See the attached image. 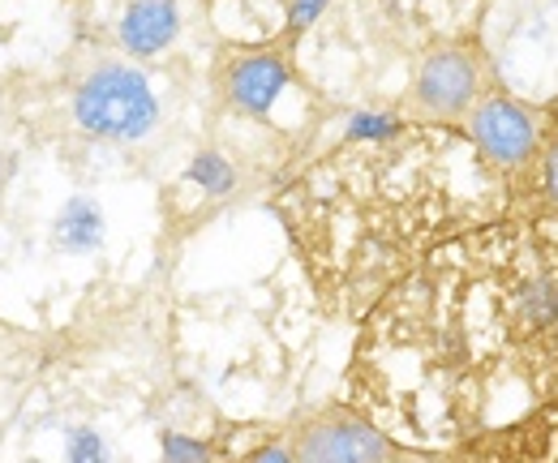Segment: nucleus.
Masks as SVG:
<instances>
[{"mask_svg":"<svg viewBox=\"0 0 558 463\" xmlns=\"http://www.w3.org/2000/svg\"><path fill=\"white\" fill-rule=\"evenodd\" d=\"M442 369L473 416L520 395L558 403V215L486 223L447 254Z\"/></svg>","mask_w":558,"mask_h":463,"instance_id":"obj_1","label":"nucleus"},{"mask_svg":"<svg viewBox=\"0 0 558 463\" xmlns=\"http://www.w3.org/2000/svg\"><path fill=\"white\" fill-rule=\"evenodd\" d=\"M546 117L550 108H537V103H524L498 86H489L482 95V103L464 117V142L473 146L477 163L486 168L489 176L507 190H520L529 185V172L537 163V150H542V133H546Z\"/></svg>","mask_w":558,"mask_h":463,"instance_id":"obj_2","label":"nucleus"},{"mask_svg":"<svg viewBox=\"0 0 558 463\" xmlns=\"http://www.w3.org/2000/svg\"><path fill=\"white\" fill-rule=\"evenodd\" d=\"M73 121L99 142H142L159 125V95L142 69L104 61L73 86Z\"/></svg>","mask_w":558,"mask_h":463,"instance_id":"obj_3","label":"nucleus"},{"mask_svg":"<svg viewBox=\"0 0 558 463\" xmlns=\"http://www.w3.org/2000/svg\"><path fill=\"white\" fill-rule=\"evenodd\" d=\"M486 90L489 69L477 44L442 39L421 57L417 73H413V90H409V108L425 125L451 130V125H464V117L482 103Z\"/></svg>","mask_w":558,"mask_h":463,"instance_id":"obj_4","label":"nucleus"},{"mask_svg":"<svg viewBox=\"0 0 558 463\" xmlns=\"http://www.w3.org/2000/svg\"><path fill=\"white\" fill-rule=\"evenodd\" d=\"M296 463H404V451L361 412L327 407L292 429Z\"/></svg>","mask_w":558,"mask_h":463,"instance_id":"obj_5","label":"nucleus"},{"mask_svg":"<svg viewBox=\"0 0 558 463\" xmlns=\"http://www.w3.org/2000/svg\"><path fill=\"white\" fill-rule=\"evenodd\" d=\"M451 463H558V403L473 434Z\"/></svg>","mask_w":558,"mask_h":463,"instance_id":"obj_6","label":"nucleus"},{"mask_svg":"<svg viewBox=\"0 0 558 463\" xmlns=\"http://www.w3.org/2000/svg\"><path fill=\"white\" fill-rule=\"evenodd\" d=\"M292 86V61L288 52L271 48H241L219 65V95L232 112L250 121H267L276 112L279 95Z\"/></svg>","mask_w":558,"mask_h":463,"instance_id":"obj_7","label":"nucleus"},{"mask_svg":"<svg viewBox=\"0 0 558 463\" xmlns=\"http://www.w3.org/2000/svg\"><path fill=\"white\" fill-rule=\"evenodd\" d=\"M181 35V4L177 0H130L121 22H117V39L130 57H159L163 48H172Z\"/></svg>","mask_w":558,"mask_h":463,"instance_id":"obj_8","label":"nucleus"},{"mask_svg":"<svg viewBox=\"0 0 558 463\" xmlns=\"http://www.w3.org/2000/svg\"><path fill=\"white\" fill-rule=\"evenodd\" d=\"M52 245L61 254H90L104 245V206L95 198H70L52 219Z\"/></svg>","mask_w":558,"mask_h":463,"instance_id":"obj_9","label":"nucleus"},{"mask_svg":"<svg viewBox=\"0 0 558 463\" xmlns=\"http://www.w3.org/2000/svg\"><path fill=\"white\" fill-rule=\"evenodd\" d=\"M524 194H529L537 215H558V103L550 108V117H546L542 150H537V163L529 172Z\"/></svg>","mask_w":558,"mask_h":463,"instance_id":"obj_10","label":"nucleus"},{"mask_svg":"<svg viewBox=\"0 0 558 463\" xmlns=\"http://www.w3.org/2000/svg\"><path fill=\"white\" fill-rule=\"evenodd\" d=\"M185 181L198 185L207 198H228L236 190V168L219 155V150H198L190 163H185Z\"/></svg>","mask_w":558,"mask_h":463,"instance_id":"obj_11","label":"nucleus"},{"mask_svg":"<svg viewBox=\"0 0 558 463\" xmlns=\"http://www.w3.org/2000/svg\"><path fill=\"white\" fill-rule=\"evenodd\" d=\"M404 130L409 125L391 112H356L349 121V142H396Z\"/></svg>","mask_w":558,"mask_h":463,"instance_id":"obj_12","label":"nucleus"},{"mask_svg":"<svg viewBox=\"0 0 558 463\" xmlns=\"http://www.w3.org/2000/svg\"><path fill=\"white\" fill-rule=\"evenodd\" d=\"M327 4L331 0H288V13H283V39H279V48L288 52L323 13H327Z\"/></svg>","mask_w":558,"mask_h":463,"instance_id":"obj_13","label":"nucleus"},{"mask_svg":"<svg viewBox=\"0 0 558 463\" xmlns=\"http://www.w3.org/2000/svg\"><path fill=\"white\" fill-rule=\"evenodd\" d=\"M65 463H108V442H104V434H99V429H90V425L70 429Z\"/></svg>","mask_w":558,"mask_h":463,"instance_id":"obj_14","label":"nucleus"},{"mask_svg":"<svg viewBox=\"0 0 558 463\" xmlns=\"http://www.w3.org/2000/svg\"><path fill=\"white\" fill-rule=\"evenodd\" d=\"M159 447H163V463H210L207 442L203 438H190V434H177V429H168L159 438Z\"/></svg>","mask_w":558,"mask_h":463,"instance_id":"obj_15","label":"nucleus"},{"mask_svg":"<svg viewBox=\"0 0 558 463\" xmlns=\"http://www.w3.org/2000/svg\"><path fill=\"white\" fill-rule=\"evenodd\" d=\"M245 463H296V455H292L288 442H267V447H258Z\"/></svg>","mask_w":558,"mask_h":463,"instance_id":"obj_16","label":"nucleus"},{"mask_svg":"<svg viewBox=\"0 0 558 463\" xmlns=\"http://www.w3.org/2000/svg\"><path fill=\"white\" fill-rule=\"evenodd\" d=\"M9 172H13V159L0 150V185H4V176H9Z\"/></svg>","mask_w":558,"mask_h":463,"instance_id":"obj_17","label":"nucleus"}]
</instances>
